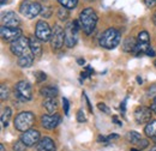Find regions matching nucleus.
Returning <instances> with one entry per match:
<instances>
[{
    "mask_svg": "<svg viewBox=\"0 0 156 151\" xmlns=\"http://www.w3.org/2000/svg\"><path fill=\"white\" fill-rule=\"evenodd\" d=\"M0 94H1V101H5L9 98V88L6 85H1L0 88Z\"/></svg>",
    "mask_w": 156,
    "mask_h": 151,
    "instance_id": "cd10ccee",
    "label": "nucleus"
},
{
    "mask_svg": "<svg viewBox=\"0 0 156 151\" xmlns=\"http://www.w3.org/2000/svg\"><path fill=\"white\" fill-rule=\"evenodd\" d=\"M150 151H156V146H153V148L150 149Z\"/></svg>",
    "mask_w": 156,
    "mask_h": 151,
    "instance_id": "8fccbe9b",
    "label": "nucleus"
},
{
    "mask_svg": "<svg viewBox=\"0 0 156 151\" xmlns=\"http://www.w3.org/2000/svg\"><path fill=\"white\" fill-rule=\"evenodd\" d=\"M58 88L57 86H53V85H47V86H43L41 88L40 90V94L41 96L46 97V98H49V97H57L58 96Z\"/></svg>",
    "mask_w": 156,
    "mask_h": 151,
    "instance_id": "a211bd4d",
    "label": "nucleus"
},
{
    "mask_svg": "<svg viewBox=\"0 0 156 151\" xmlns=\"http://www.w3.org/2000/svg\"><path fill=\"white\" fill-rule=\"evenodd\" d=\"M155 66H156V61H155Z\"/></svg>",
    "mask_w": 156,
    "mask_h": 151,
    "instance_id": "5fc2aeb1",
    "label": "nucleus"
},
{
    "mask_svg": "<svg viewBox=\"0 0 156 151\" xmlns=\"http://www.w3.org/2000/svg\"><path fill=\"white\" fill-rule=\"evenodd\" d=\"M151 109L148 108V107H144V106H140L138 107L136 111H135V120H136L137 124L139 125H143V124H148L151 119Z\"/></svg>",
    "mask_w": 156,
    "mask_h": 151,
    "instance_id": "f8f14e48",
    "label": "nucleus"
},
{
    "mask_svg": "<svg viewBox=\"0 0 156 151\" xmlns=\"http://www.w3.org/2000/svg\"><path fill=\"white\" fill-rule=\"evenodd\" d=\"M79 23H80V26H82L83 31L87 35H91L94 33V30H95L96 24H98V15H96V12L91 7L84 9L79 15Z\"/></svg>",
    "mask_w": 156,
    "mask_h": 151,
    "instance_id": "f257e3e1",
    "label": "nucleus"
},
{
    "mask_svg": "<svg viewBox=\"0 0 156 151\" xmlns=\"http://www.w3.org/2000/svg\"><path fill=\"white\" fill-rule=\"evenodd\" d=\"M131 151H140V150H137V149H131Z\"/></svg>",
    "mask_w": 156,
    "mask_h": 151,
    "instance_id": "603ef678",
    "label": "nucleus"
},
{
    "mask_svg": "<svg viewBox=\"0 0 156 151\" xmlns=\"http://www.w3.org/2000/svg\"><path fill=\"white\" fill-rule=\"evenodd\" d=\"M0 34H1V38L4 41L12 42V41H15L22 36V30L18 26L17 28H10V26H2L1 25Z\"/></svg>",
    "mask_w": 156,
    "mask_h": 151,
    "instance_id": "9b49d317",
    "label": "nucleus"
},
{
    "mask_svg": "<svg viewBox=\"0 0 156 151\" xmlns=\"http://www.w3.org/2000/svg\"><path fill=\"white\" fill-rule=\"evenodd\" d=\"M41 15H42L43 18H48V17H51V16H52V10H51V7H49V6H47V7H42Z\"/></svg>",
    "mask_w": 156,
    "mask_h": 151,
    "instance_id": "c85d7f7f",
    "label": "nucleus"
},
{
    "mask_svg": "<svg viewBox=\"0 0 156 151\" xmlns=\"http://www.w3.org/2000/svg\"><path fill=\"white\" fill-rule=\"evenodd\" d=\"M148 145H149V142L147 139H140L138 142V144H137V146L139 149H145V148H148Z\"/></svg>",
    "mask_w": 156,
    "mask_h": 151,
    "instance_id": "72a5a7b5",
    "label": "nucleus"
},
{
    "mask_svg": "<svg viewBox=\"0 0 156 151\" xmlns=\"http://www.w3.org/2000/svg\"><path fill=\"white\" fill-rule=\"evenodd\" d=\"M15 95L18 100L23 101V102L30 101L33 98V89H31L30 83L27 80L18 82L15 86Z\"/></svg>",
    "mask_w": 156,
    "mask_h": 151,
    "instance_id": "423d86ee",
    "label": "nucleus"
},
{
    "mask_svg": "<svg viewBox=\"0 0 156 151\" xmlns=\"http://www.w3.org/2000/svg\"><path fill=\"white\" fill-rule=\"evenodd\" d=\"M58 1L62 7L66 9H75L78 4V0H58Z\"/></svg>",
    "mask_w": 156,
    "mask_h": 151,
    "instance_id": "393cba45",
    "label": "nucleus"
},
{
    "mask_svg": "<svg viewBox=\"0 0 156 151\" xmlns=\"http://www.w3.org/2000/svg\"><path fill=\"white\" fill-rule=\"evenodd\" d=\"M145 55H148V57H155V51L151 47H149L147 49V52H145Z\"/></svg>",
    "mask_w": 156,
    "mask_h": 151,
    "instance_id": "58836bf2",
    "label": "nucleus"
},
{
    "mask_svg": "<svg viewBox=\"0 0 156 151\" xmlns=\"http://www.w3.org/2000/svg\"><path fill=\"white\" fill-rule=\"evenodd\" d=\"M20 140L27 145V146H34L40 142V132L37 130H28L20 135Z\"/></svg>",
    "mask_w": 156,
    "mask_h": 151,
    "instance_id": "ddd939ff",
    "label": "nucleus"
},
{
    "mask_svg": "<svg viewBox=\"0 0 156 151\" xmlns=\"http://www.w3.org/2000/svg\"><path fill=\"white\" fill-rule=\"evenodd\" d=\"M20 24V19L16 12H6L1 16V25L2 26H10V28H17Z\"/></svg>",
    "mask_w": 156,
    "mask_h": 151,
    "instance_id": "2eb2a0df",
    "label": "nucleus"
},
{
    "mask_svg": "<svg viewBox=\"0 0 156 151\" xmlns=\"http://www.w3.org/2000/svg\"><path fill=\"white\" fill-rule=\"evenodd\" d=\"M11 114H12L11 108H9V107L4 108L2 113H1V124H2V126L7 127V125H9V120H10V118H11Z\"/></svg>",
    "mask_w": 156,
    "mask_h": 151,
    "instance_id": "5701e85b",
    "label": "nucleus"
},
{
    "mask_svg": "<svg viewBox=\"0 0 156 151\" xmlns=\"http://www.w3.org/2000/svg\"><path fill=\"white\" fill-rule=\"evenodd\" d=\"M43 107L47 109L48 113H55L57 112V108H58V102H57L55 97L46 98L43 101Z\"/></svg>",
    "mask_w": 156,
    "mask_h": 151,
    "instance_id": "6ab92c4d",
    "label": "nucleus"
},
{
    "mask_svg": "<svg viewBox=\"0 0 156 151\" xmlns=\"http://www.w3.org/2000/svg\"><path fill=\"white\" fill-rule=\"evenodd\" d=\"M82 29L79 20L67 23L65 26V44L67 48H72L78 41V31Z\"/></svg>",
    "mask_w": 156,
    "mask_h": 151,
    "instance_id": "7ed1b4c3",
    "label": "nucleus"
},
{
    "mask_svg": "<svg viewBox=\"0 0 156 151\" xmlns=\"http://www.w3.org/2000/svg\"><path fill=\"white\" fill-rule=\"evenodd\" d=\"M144 132L148 137L153 138V137H156V120H153V121H149L144 128Z\"/></svg>",
    "mask_w": 156,
    "mask_h": 151,
    "instance_id": "4be33fe9",
    "label": "nucleus"
},
{
    "mask_svg": "<svg viewBox=\"0 0 156 151\" xmlns=\"http://www.w3.org/2000/svg\"><path fill=\"white\" fill-rule=\"evenodd\" d=\"M62 108H64V112L65 115H69V109H70V103H69V100L67 98H62Z\"/></svg>",
    "mask_w": 156,
    "mask_h": 151,
    "instance_id": "7c9ffc66",
    "label": "nucleus"
},
{
    "mask_svg": "<svg viewBox=\"0 0 156 151\" xmlns=\"http://www.w3.org/2000/svg\"><path fill=\"white\" fill-rule=\"evenodd\" d=\"M137 83H138V84H142V83H143V80H142L140 77H137Z\"/></svg>",
    "mask_w": 156,
    "mask_h": 151,
    "instance_id": "a18cd8bd",
    "label": "nucleus"
},
{
    "mask_svg": "<svg viewBox=\"0 0 156 151\" xmlns=\"http://www.w3.org/2000/svg\"><path fill=\"white\" fill-rule=\"evenodd\" d=\"M85 1H94V0H85Z\"/></svg>",
    "mask_w": 156,
    "mask_h": 151,
    "instance_id": "864d4df0",
    "label": "nucleus"
},
{
    "mask_svg": "<svg viewBox=\"0 0 156 151\" xmlns=\"http://www.w3.org/2000/svg\"><path fill=\"white\" fill-rule=\"evenodd\" d=\"M0 151H5V146H4V144H0Z\"/></svg>",
    "mask_w": 156,
    "mask_h": 151,
    "instance_id": "de8ad7c7",
    "label": "nucleus"
},
{
    "mask_svg": "<svg viewBox=\"0 0 156 151\" xmlns=\"http://www.w3.org/2000/svg\"><path fill=\"white\" fill-rule=\"evenodd\" d=\"M147 96L148 97H155L156 96V85H153V86H150V89L147 91Z\"/></svg>",
    "mask_w": 156,
    "mask_h": 151,
    "instance_id": "f704fd0d",
    "label": "nucleus"
},
{
    "mask_svg": "<svg viewBox=\"0 0 156 151\" xmlns=\"http://www.w3.org/2000/svg\"><path fill=\"white\" fill-rule=\"evenodd\" d=\"M10 49H11V52H12L15 55H17V57H22V55H24V54H28V51L30 49L29 38L20 36V38L12 41L11 44H10Z\"/></svg>",
    "mask_w": 156,
    "mask_h": 151,
    "instance_id": "0eeeda50",
    "label": "nucleus"
},
{
    "mask_svg": "<svg viewBox=\"0 0 156 151\" xmlns=\"http://www.w3.org/2000/svg\"><path fill=\"white\" fill-rule=\"evenodd\" d=\"M35 36L41 40L42 42H47L51 41V36H52V30L51 26L48 25L47 22L44 20H39L36 23V28H35Z\"/></svg>",
    "mask_w": 156,
    "mask_h": 151,
    "instance_id": "9d476101",
    "label": "nucleus"
},
{
    "mask_svg": "<svg viewBox=\"0 0 156 151\" xmlns=\"http://www.w3.org/2000/svg\"><path fill=\"white\" fill-rule=\"evenodd\" d=\"M65 43V29L60 25H54L52 36H51V46L53 49H60Z\"/></svg>",
    "mask_w": 156,
    "mask_h": 151,
    "instance_id": "1a4fd4ad",
    "label": "nucleus"
},
{
    "mask_svg": "<svg viewBox=\"0 0 156 151\" xmlns=\"http://www.w3.org/2000/svg\"><path fill=\"white\" fill-rule=\"evenodd\" d=\"M37 151H55V143L48 138V137H44L37 143Z\"/></svg>",
    "mask_w": 156,
    "mask_h": 151,
    "instance_id": "dca6fc26",
    "label": "nucleus"
},
{
    "mask_svg": "<svg viewBox=\"0 0 156 151\" xmlns=\"http://www.w3.org/2000/svg\"><path fill=\"white\" fill-rule=\"evenodd\" d=\"M94 71H93V68H91V66H87L85 67V71L84 72H82L80 73V76H82V78L84 79V78H87V77H89V76L91 75Z\"/></svg>",
    "mask_w": 156,
    "mask_h": 151,
    "instance_id": "473e14b6",
    "label": "nucleus"
},
{
    "mask_svg": "<svg viewBox=\"0 0 156 151\" xmlns=\"http://www.w3.org/2000/svg\"><path fill=\"white\" fill-rule=\"evenodd\" d=\"M136 46H137V41L135 40L133 37H127L125 38V41L122 42V49L125 51V52H135V49H136Z\"/></svg>",
    "mask_w": 156,
    "mask_h": 151,
    "instance_id": "412c9836",
    "label": "nucleus"
},
{
    "mask_svg": "<svg viewBox=\"0 0 156 151\" xmlns=\"http://www.w3.org/2000/svg\"><path fill=\"white\" fill-rule=\"evenodd\" d=\"M126 102H127V97L121 102V104H120V109H121V112H125V109H126Z\"/></svg>",
    "mask_w": 156,
    "mask_h": 151,
    "instance_id": "a19ab883",
    "label": "nucleus"
},
{
    "mask_svg": "<svg viewBox=\"0 0 156 151\" xmlns=\"http://www.w3.org/2000/svg\"><path fill=\"white\" fill-rule=\"evenodd\" d=\"M0 2H1V5H5L7 2V0H0Z\"/></svg>",
    "mask_w": 156,
    "mask_h": 151,
    "instance_id": "09e8293b",
    "label": "nucleus"
},
{
    "mask_svg": "<svg viewBox=\"0 0 156 151\" xmlns=\"http://www.w3.org/2000/svg\"><path fill=\"white\" fill-rule=\"evenodd\" d=\"M77 120L79 122H84V121H87V116H85V113L82 111V109H79L77 112Z\"/></svg>",
    "mask_w": 156,
    "mask_h": 151,
    "instance_id": "2f4dec72",
    "label": "nucleus"
},
{
    "mask_svg": "<svg viewBox=\"0 0 156 151\" xmlns=\"http://www.w3.org/2000/svg\"><path fill=\"white\" fill-rule=\"evenodd\" d=\"M149 47H150V36H149L148 31H145V30L140 31L138 35V38H137V46L133 53L137 57L143 55V54H145V52Z\"/></svg>",
    "mask_w": 156,
    "mask_h": 151,
    "instance_id": "6e6552de",
    "label": "nucleus"
},
{
    "mask_svg": "<svg viewBox=\"0 0 156 151\" xmlns=\"http://www.w3.org/2000/svg\"><path fill=\"white\" fill-rule=\"evenodd\" d=\"M121 41V34L115 28H109L102 33L100 36L98 43L102 48L106 49H114Z\"/></svg>",
    "mask_w": 156,
    "mask_h": 151,
    "instance_id": "f03ea898",
    "label": "nucleus"
},
{
    "mask_svg": "<svg viewBox=\"0 0 156 151\" xmlns=\"http://www.w3.org/2000/svg\"><path fill=\"white\" fill-rule=\"evenodd\" d=\"M126 139L131 143V144H135L137 145L138 144V142L142 139V137H140V134L136 131H131V132L127 133V135H126Z\"/></svg>",
    "mask_w": 156,
    "mask_h": 151,
    "instance_id": "b1692460",
    "label": "nucleus"
},
{
    "mask_svg": "<svg viewBox=\"0 0 156 151\" xmlns=\"http://www.w3.org/2000/svg\"><path fill=\"white\" fill-rule=\"evenodd\" d=\"M35 77H36L37 83H41V82L46 80V78H47L46 73H44V72H42V71H36V72H35Z\"/></svg>",
    "mask_w": 156,
    "mask_h": 151,
    "instance_id": "c756f323",
    "label": "nucleus"
},
{
    "mask_svg": "<svg viewBox=\"0 0 156 151\" xmlns=\"http://www.w3.org/2000/svg\"><path fill=\"white\" fill-rule=\"evenodd\" d=\"M77 62L79 65H84V64H85V60H84V59H78Z\"/></svg>",
    "mask_w": 156,
    "mask_h": 151,
    "instance_id": "c03bdc74",
    "label": "nucleus"
},
{
    "mask_svg": "<svg viewBox=\"0 0 156 151\" xmlns=\"http://www.w3.org/2000/svg\"><path fill=\"white\" fill-rule=\"evenodd\" d=\"M28 146L22 142V140H18V142H16L15 143V145H13V150L15 151H25V149H27Z\"/></svg>",
    "mask_w": 156,
    "mask_h": 151,
    "instance_id": "bb28decb",
    "label": "nucleus"
},
{
    "mask_svg": "<svg viewBox=\"0 0 156 151\" xmlns=\"http://www.w3.org/2000/svg\"><path fill=\"white\" fill-rule=\"evenodd\" d=\"M41 11H42V6L39 2L31 0H23L20 5V12L28 19L35 18L41 13Z\"/></svg>",
    "mask_w": 156,
    "mask_h": 151,
    "instance_id": "39448f33",
    "label": "nucleus"
},
{
    "mask_svg": "<svg viewBox=\"0 0 156 151\" xmlns=\"http://www.w3.org/2000/svg\"><path fill=\"white\" fill-rule=\"evenodd\" d=\"M153 142H154V143L156 144V137H153Z\"/></svg>",
    "mask_w": 156,
    "mask_h": 151,
    "instance_id": "3c124183",
    "label": "nucleus"
},
{
    "mask_svg": "<svg viewBox=\"0 0 156 151\" xmlns=\"http://www.w3.org/2000/svg\"><path fill=\"white\" fill-rule=\"evenodd\" d=\"M30 42V51L31 54L35 58H40L42 54V44H41V40H39L37 37H30L29 38Z\"/></svg>",
    "mask_w": 156,
    "mask_h": 151,
    "instance_id": "f3484780",
    "label": "nucleus"
},
{
    "mask_svg": "<svg viewBox=\"0 0 156 151\" xmlns=\"http://www.w3.org/2000/svg\"><path fill=\"white\" fill-rule=\"evenodd\" d=\"M98 140L100 143H105V144H108V142H109V138L108 137H103V135H100L98 138Z\"/></svg>",
    "mask_w": 156,
    "mask_h": 151,
    "instance_id": "4c0bfd02",
    "label": "nucleus"
},
{
    "mask_svg": "<svg viewBox=\"0 0 156 151\" xmlns=\"http://www.w3.org/2000/svg\"><path fill=\"white\" fill-rule=\"evenodd\" d=\"M69 16H70V13H69V10H66V7H60L58 10V17L60 20L65 22L69 18Z\"/></svg>",
    "mask_w": 156,
    "mask_h": 151,
    "instance_id": "a878e982",
    "label": "nucleus"
},
{
    "mask_svg": "<svg viewBox=\"0 0 156 151\" xmlns=\"http://www.w3.org/2000/svg\"><path fill=\"white\" fill-rule=\"evenodd\" d=\"M150 109L156 114V96L153 98V101H151V106H150Z\"/></svg>",
    "mask_w": 156,
    "mask_h": 151,
    "instance_id": "ea45409f",
    "label": "nucleus"
},
{
    "mask_svg": "<svg viewBox=\"0 0 156 151\" xmlns=\"http://www.w3.org/2000/svg\"><path fill=\"white\" fill-rule=\"evenodd\" d=\"M153 22H154V24L156 25V12L153 15Z\"/></svg>",
    "mask_w": 156,
    "mask_h": 151,
    "instance_id": "49530a36",
    "label": "nucleus"
},
{
    "mask_svg": "<svg viewBox=\"0 0 156 151\" xmlns=\"http://www.w3.org/2000/svg\"><path fill=\"white\" fill-rule=\"evenodd\" d=\"M113 122H115V124H117L118 126H122V122L118 120V118H117V116H113Z\"/></svg>",
    "mask_w": 156,
    "mask_h": 151,
    "instance_id": "79ce46f5",
    "label": "nucleus"
},
{
    "mask_svg": "<svg viewBox=\"0 0 156 151\" xmlns=\"http://www.w3.org/2000/svg\"><path fill=\"white\" fill-rule=\"evenodd\" d=\"M108 138H109V139H117V138H119V135H118L117 133H113V134H111Z\"/></svg>",
    "mask_w": 156,
    "mask_h": 151,
    "instance_id": "37998d69",
    "label": "nucleus"
},
{
    "mask_svg": "<svg viewBox=\"0 0 156 151\" xmlns=\"http://www.w3.org/2000/svg\"><path fill=\"white\" fill-rule=\"evenodd\" d=\"M143 1H144L145 6H147L148 9H153V7L156 6V0H143Z\"/></svg>",
    "mask_w": 156,
    "mask_h": 151,
    "instance_id": "e433bc0d",
    "label": "nucleus"
},
{
    "mask_svg": "<svg viewBox=\"0 0 156 151\" xmlns=\"http://www.w3.org/2000/svg\"><path fill=\"white\" fill-rule=\"evenodd\" d=\"M34 122H35V115L31 112H22L16 116V119L13 121L15 128L20 132H25V131L30 130L33 127Z\"/></svg>",
    "mask_w": 156,
    "mask_h": 151,
    "instance_id": "20e7f679",
    "label": "nucleus"
},
{
    "mask_svg": "<svg viewBox=\"0 0 156 151\" xmlns=\"http://www.w3.org/2000/svg\"><path fill=\"white\" fill-rule=\"evenodd\" d=\"M61 121V118L59 114L54 115H42L41 116V124L46 130H54Z\"/></svg>",
    "mask_w": 156,
    "mask_h": 151,
    "instance_id": "4468645a",
    "label": "nucleus"
},
{
    "mask_svg": "<svg viewBox=\"0 0 156 151\" xmlns=\"http://www.w3.org/2000/svg\"><path fill=\"white\" fill-rule=\"evenodd\" d=\"M33 57L34 55L33 54H29V53L20 57V59H18V65H20V67H23V68L30 67L33 65V62H34V58Z\"/></svg>",
    "mask_w": 156,
    "mask_h": 151,
    "instance_id": "aec40b11",
    "label": "nucleus"
},
{
    "mask_svg": "<svg viewBox=\"0 0 156 151\" xmlns=\"http://www.w3.org/2000/svg\"><path fill=\"white\" fill-rule=\"evenodd\" d=\"M98 109L101 111V112H103V113H106V114H109L111 113V111H109V108L105 104V103H98Z\"/></svg>",
    "mask_w": 156,
    "mask_h": 151,
    "instance_id": "c9c22d12",
    "label": "nucleus"
}]
</instances>
